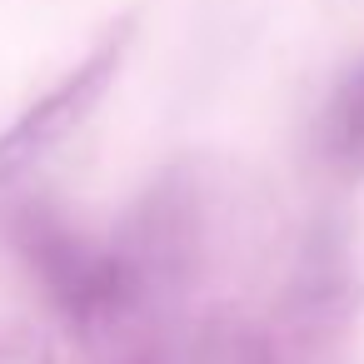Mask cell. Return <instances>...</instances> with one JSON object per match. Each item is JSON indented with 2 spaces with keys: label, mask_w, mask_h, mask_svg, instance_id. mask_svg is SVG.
<instances>
[{
  "label": "cell",
  "mask_w": 364,
  "mask_h": 364,
  "mask_svg": "<svg viewBox=\"0 0 364 364\" xmlns=\"http://www.w3.org/2000/svg\"><path fill=\"white\" fill-rule=\"evenodd\" d=\"M354 245L339 220H314L269 304H210L190 319V364H349L359 314Z\"/></svg>",
  "instance_id": "6da1fadb"
},
{
  "label": "cell",
  "mask_w": 364,
  "mask_h": 364,
  "mask_svg": "<svg viewBox=\"0 0 364 364\" xmlns=\"http://www.w3.org/2000/svg\"><path fill=\"white\" fill-rule=\"evenodd\" d=\"M110 255L125 274L140 339H175L220 259V200L195 165L165 170L125 215Z\"/></svg>",
  "instance_id": "7a4b0ae2"
},
{
  "label": "cell",
  "mask_w": 364,
  "mask_h": 364,
  "mask_svg": "<svg viewBox=\"0 0 364 364\" xmlns=\"http://www.w3.org/2000/svg\"><path fill=\"white\" fill-rule=\"evenodd\" d=\"M6 240L21 255V264L36 274L50 309L65 319V329L75 339H85L90 349H105V354L140 344L135 304H130V289H125V274H120L110 245L85 240L46 200L16 205L6 220Z\"/></svg>",
  "instance_id": "3957f363"
},
{
  "label": "cell",
  "mask_w": 364,
  "mask_h": 364,
  "mask_svg": "<svg viewBox=\"0 0 364 364\" xmlns=\"http://www.w3.org/2000/svg\"><path fill=\"white\" fill-rule=\"evenodd\" d=\"M130 41H135V16H120L85 50V60H75L41 100H31L16 115V125L0 135V185H16L21 175H31L46 155H55L95 115V105L105 100V90L115 85V75L125 65Z\"/></svg>",
  "instance_id": "277c9868"
},
{
  "label": "cell",
  "mask_w": 364,
  "mask_h": 364,
  "mask_svg": "<svg viewBox=\"0 0 364 364\" xmlns=\"http://www.w3.org/2000/svg\"><path fill=\"white\" fill-rule=\"evenodd\" d=\"M314 160L329 180H364V55L344 65L314 115Z\"/></svg>",
  "instance_id": "5b68a950"
},
{
  "label": "cell",
  "mask_w": 364,
  "mask_h": 364,
  "mask_svg": "<svg viewBox=\"0 0 364 364\" xmlns=\"http://www.w3.org/2000/svg\"><path fill=\"white\" fill-rule=\"evenodd\" d=\"M0 364H55L50 334L31 319H0Z\"/></svg>",
  "instance_id": "8992f818"
},
{
  "label": "cell",
  "mask_w": 364,
  "mask_h": 364,
  "mask_svg": "<svg viewBox=\"0 0 364 364\" xmlns=\"http://www.w3.org/2000/svg\"><path fill=\"white\" fill-rule=\"evenodd\" d=\"M110 364H190V354L175 339H140V344L110 354Z\"/></svg>",
  "instance_id": "52a82bcc"
}]
</instances>
